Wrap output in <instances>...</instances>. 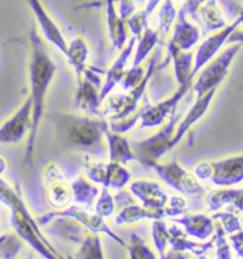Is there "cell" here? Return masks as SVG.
<instances>
[{"label":"cell","mask_w":243,"mask_h":259,"mask_svg":"<svg viewBox=\"0 0 243 259\" xmlns=\"http://www.w3.org/2000/svg\"><path fill=\"white\" fill-rule=\"evenodd\" d=\"M30 41V61H29V83H30L31 100V128L27 136V144L24 151V162L30 167L34 158L36 140L38 128L44 117L46 99L48 89L53 83V78L57 71V66L47 52L44 40L38 34L37 30L31 29L29 33Z\"/></svg>","instance_id":"1"},{"label":"cell","mask_w":243,"mask_h":259,"mask_svg":"<svg viewBox=\"0 0 243 259\" xmlns=\"http://www.w3.org/2000/svg\"><path fill=\"white\" fill-rule=\"evenodd\" d=\"M53 120L57 134L71 148L94 151L103 147L108 124L103 118H97V115L59 113Z\"/></svg>","instance_id":"2"},{"label":"cell","mask_w":243,"mask_h":259,"mask_svg":"<svg viewBox=\"0 0 243 259\" xmlns=\"http://www.w3.org/2000/svg\"><path fill=\"white\" fill-rule=\"evenodd\" d=\"M56 217H64V218L74 220L80 225H83L88 232L106 234L107 236L114 239L115 242H118L124 248L127 246V244L124 242V239H122L121 236L117 235L114 231L108 227V224L106 222V218L100 217L95 212L88 211V208H84V206L80 205H69L64 209H59V211H54V212H47L37 218L38 227H46L47 224L52 221L53 218H56Z\"/></svg>","instance_id":"3"},{"label":"cell","mask_w":243,"mask_h":259,"mask_svg":"<svg viewBox=\"0 0 243 259\" xmlns=\"http://www.w3.org/2000/svg\"><path fill=\"white\" fill-rule=\"evenodd\" d=\"M240 47H242L240 43L228 47L225 52L218 54L201 70L199 77L197 80H193V84H192V89L197 93L198 97H202L208 92L219 87V84L228 76L229 67L232 64V61L235 60L236 54L239 53Z\"/></svg>","instance_id":"4"},{"label":"cell","mask_w":243,"mask_h":259,"mask_svg":"<svg viewBox=\"0 0 243 259\" xmlns=\"http://www.w3.org/2000/svg\"><path fill=\"white\" fill-rule=\"evenodd\" d=\"M84 176L91 183L101 185L108 190H122L131 181V172L125 165L113 161H100L85 158L84 161Z\"/></svg>","instance_id":"5"},{"label":"cell","mask_w":243,"mask_h":259,"mask_svg":"<svg viewBox=\"0 0 243 259\" xmlns=\"http://www.w3.org/2000/svg\"><path fill=\"white\" fill-rule=\"evenodd\" d=\"M176 125H178V115L172 114L167 125L164 128H161L157 134H154L147 140L134 143L132 150L137 155V160L141 164H144L145 167H148L151 162L158 161L169 150H172L174 148L172 140L175 137Z\"/></svg>","instance_id":"6"},{"label":"cell","mask_w":243,"mask_h":259,"mask_svg":"<svg viewBox=\"0 0 243 259\" xmlns=\"http://www.w3.org/2000/svg\"><path fill=\"white\" fill-rule=\"evenodd\" d=\"M148 167L152 168L155 171V174L160 177L167 185H169L171 188H174L181 194H185V195H201V194H204V187L199 184L197 177L190 174L189 171H186L176 161H171V162L154 161Z\"/></svg>","instance_id":"7"},{"label":"cell","mask_w":243,"mask_h":259,"mask_svg":"<svg viewBox=\"0 0 243 259\" xmlns=\"http://www.w3.org/2000/svg\"><path fill=\"white\" fill-rule=\"evenodd\" d=\"M12 227L17 235L23 239V242L30 246L34 252H37L41 258L44 259H67L61 256L59 251L53 246V244L46 238L43 231L40 229L37 222L27 221L24 217L19 213H12L10 217ZM71 259V258H69Z\"/></svg>","instance_id":"8"},{"label":"cell","mask_w":243,"mask_h":259,"mask_svg":"<svg viewBox=\"0 0 243 259\" xmlns=\"http://www.w3.org/2000/svg\"><path fill=\"white\" fill-rule=\"evenodd\" d=\"M157 57L158 56L152 57L150 64H148V69L145 71L144 78L134 89H131L127 94H122V96H114V97H110V99L107 97V111L111 114L113 120H121V118L129 117V115L134 114L137 111L138 104H139L141 99L144 97L147 85H148L152 74L155 71Z\"/></svg>","instance_id":"9"},{"label":"cell","mask_w":243,"mask_h":259,"mask_svg":"<svg viewBox=\"0 0 243 259\" xmlns=\"http://www.w3.org/2000/svg\"><path fill=\"white\" fill-rule=\"evenodd\" d=\"M101 78L92 70H85L83 76L77 77V89L74 94V107L84 114L100 115L101 100Z\"/></svg>","instance_id":"10"},{"label":"cell","mask_w":243,"mask_h":259,"mask_svg":"<svg viewBox=\"0 0 243 259\" xmlns=\"http://www.w3.org/2000/svg\"><path fill=\"white\" fill-rule=\"evenodd\" d=\"M43 183L50 205L57 209H64L73 202V194L66 172L57 162H48L43 168Z\"/></svg>","instance_id":"11"},{"label":"cell","mask_w":243,"mask_h":259,"mask_svg":"<svg viewBox=\"0 0 243 259\" xmlns=\"http://www.w3.org/2000/svg\"><path fill=\"white\" fill-rule=\"evenodd\" d=\"M239 24H240V22L237 19H235L233 23L225 26L220 30L213 31L209 37H206L199 45L197 53H195V57H193V71H192L193 77L197 76L198 73L204 69L209 61L218 56L223 45L232 41V37L236 34V29H237Z\"/></svg>","instance_id":"12"},{"label":"cell","mask_w":243,"mask_h":259,"mask_svg":"<svg viewBox=\"0 0 243 259\" xmlns=\"http://www.w3.org/2000/svg\"><path fill=\"white\" fill-rule=\"evenodd\" d=\"M31 128V100L27 97L15 114L0 125V144L16 145L29 136Z\"/></svg>","instance_id":"13"},{"label":"cell","mask_w":243,"mask_h":259,"mask_svg":"<svg viewBox=\"0 0 243 259\" xmlns=\"http://www.w3.org/2000/svg\"><path fill=\"white\" fill-rule=\"evenodd\" d=\"M26 3L29 5L33 16L36 17L43 37L46 38L52 46L56 47L60 53L66 56L67 47H69V41L64 37L60 26L56 23V20L48 13V10L44 8L43 2L41 0H26Z\"/></svg>","instance_id":"14"},{"label":"cell","mask_w":243,"mask_h":259,"mask_svg":"<svg viewBox=\"0 0 243 259\" xmlns=\"http://www.w3.org/2000/svg\"><path fill=\"white\" fill-rule=\"evenodd\" d=\"M193 81L182 84L178 87V90L168 97L167 100H162L160 103L154 106H147L141 115V127L142 128H151V127H158L168 118V115H172L179 104V101L183 99V96L189 92Z\"/></svg>","instance_id":"15"},{"label":"cell","mask_w":243,"mask_h":259,"mask_svg":"<svg viewBox=\"0 0 243 259\" xmlns=\"http://www.w3.org/2000/svg\"><path fill=\"white\" fill-rule=\"evenodd\" d=\"M209 165H211L209 181L215 185L232 187L243 181V155L212 161L209 162Z\"/></svg>","instance_id":"16"},{"label":"cell","mask_w":243,"mask_h":259,"mask_svg":"<svg viewBox=\"0 0 243 259\" xmlns=\"http://www.w3.org/2000/svg\"><path fill=\"white\" fill-rule=\"evenodd\" d=\"M135 43H137V37L129 38L128 43L124 46L122 50H120V54L117 56V59L113 61V64L110 66V69L107 70L106 77H104V81L101 84V100L103 103L106 101V99L114 92V89L121 83L122 77L127 71V64H128L129 59H131V54L134 53V49H135Z\"/></svg>","instance_id":"17"},{"label":"cell","mask_w":243,"mask_h":259,"mask_svg":"<svg viewBox=\"0 0 243 259\" xmlns=\"http://www.w3.org/2000/svg\"><path fill=\"white\" fill-rule=\"evenodd\" d=\"M129 194L134 195L141 205L151 209H164L169 198L160 184L151 180H135L129 183Z\"/></svg>","instance_id":"18"},{"label":"cell","mask_w":243,"mask_h":259,"mask_svg":"<svg viewBox=\"0 0 243 259\" xmlns=\"http://www.w3.org/2000/svg\"><path fill=\"white\" fill-rule=\"evenodd\" d=\"M199 37H201L199 29L190 23L188 16L182 10H179L176 15V23L174 26L172 37L168 41L167 46L176 47L181 50H190L199 41Z\"/></svg>","instance_id":"19"},{"label":"cell","mask_w":243,"mask_h":259,"mask_svg":"<svg viewBox=\"0 0 243 259\" xmlns=\"http://www.w3.org/2000/svg\"><path fill=\"white\" fill-rule=\"evenodd\" d=\"M104 140L107 141V147H108L110 161L121 164V165H125L131 161H137V155L132 150V144L124 134L115 133L110 127H107Z\"/></svg>","instance_id":"20"},{"label":"cell","mask_w":243,"mask_h":259,"mask_svg":"<svg viewBox=\"0 0 243 259\" xmlns=\"http://www.w3.org/2000/svg\"><path fill=\"white\" fill-rule=\"evenodd\" d=\"M215 93H216V89L208 92L205 96H202V97H198L197 101H195V104L192 106V108L186 113V115H185L182 120L179 121V124L176 125L175 137L174 140H172V147L179 144L181 140L183 138V136L186 134V131H188L193 124H197V122L205 115V113L208 111V108L211 106V103H212L213 97H215Z\"/></svg>","instance_id":"21"},{"label":"cell","mask_w":243,"mask_h":259,"mask_svg":"<svg viewBox=\"0 0 243 259\" xmlns=\"http://www.w3.org/2000/svg\"><path fill=\"white\" fill-rule=\"evenodd\" d=\"M106 19L108 36L115 50H122L128 43V29L127 23L121 19L118 10L115 8V0H106Z\"/></svg>","instance_id":"22"},{"label":"cell","mask_w":243,"mask_h":259,"mask_svg":"<svg viewBox=\"0 0 243 259\" xmlns=\"http://www.w3.org/2000/svg\"><path fill=\"white\" fill-rule=\"evenodd\" d=\"M165 213L164 209H151L144 205H137V204H129V205L122 206L115 215L114 222L117 225H129L135 222L144 221V220H164Z\"/></svg>","instance_id":"23"},{"label":"cell","mask_w":243,"mask_h":259,"mask_svg":"<svg viewBox=\"0 0 243 259\" xmlns=\"http://www.w3.org/2000/svg\"><path fill=\"white\" fill-rule=\"evenodd\" d=\"M178 225H182L186 235L205 241L213 234V221L205 213H190L183 215L182 218L174 220Z\"/></svg>","instance_id":"24"},{"label":"cell","mask_w":243,"mask_h":259,"mask_svg":"<svg viewBox=\"0 0 243 259\" xmlns=\"http://www.w3.org/2000/svg\"><path fill=\"white\" fill-rule=\"evenodd\" d=\"M167 49L174 63L175 78L178 84L182 85L188 81H193V54L190 53V50H181L172 46H167Z\"/></svg>","instance_id":"25"},{"label":"cell","mask_w":243,"mask_h":259,"mask_svg":"<svg viewBox=\"0 0 243 259\" xmlns=\"http://www.w3.org/2000/svg\"><path fill=\"white\" fill-rule=\"evenodd\" d=\"M88 57H90V46L83 36H77L73 40H70L66 59L73 67L77 77L83 76L84 71L88 69L87 67Z\"/></svg>","instance_id":"26"},{"label":"cell","mask_w":243,"mask_h":259,"mask_svg":"<svg viewBox=\"0 0 243 259\" xmlns=\"http://www.w3.org/2000/svg\"><path fill=\"white\" fill-rule=\"evenodd\" d=\"M70 187L73 194V202L84 208H91L100 194L99 187L85 176H77L70 183Z\"/></svg>","instance_id":"27"},{"label":"cell","mask_w":243,"mask_h":259,"mask_svg":"<svg viewBox=\"0 0 243 259\" xmlns=\"http://www.w3.org/2000/svg\"><path fill=\"white\" fill-rule=\"evenodd\" d=\"M0 202H3L12 211V213H19L24 217L27 221L37 222V220L31 215L30 209L27 208L22 195L0 177Z\"/></svg>","instance_id":"28"},{"label":"cell","mask_w":243,"mask_h":259,"mask_svg":"<svg viewBox=\"0 0 243 259\" xmlns=\"http://www.w3.org/2000/svg\"><path fill=\"white\" fill-rule=\"evenodd\" d=\"M47 225L53 227V232L56 235L74 244H80L84 239V236L87 235L85 232L87 229L84 228L83 225H80L74 220L64 218V217H56Z\"/></svg>","instance_id":"29"},{"label":"cell","mask_w":243,"mask_h":259,"mask_svg":"<svg viewBox=\"0 0 243 259\" xmlns=\"http://www.w3.org/2000/svg\"><path fill=\"white\" fill-rule=\"evenodd\" d=\"M169 245L175 251L192 252L195 255H202L212 248L213 242H208V244L192 242L188 239L186 232L183 229L179 228L178 225H172V227H169Z\"/></svg>","instance_id":"30"},{"label":"cell","mask_w":243,"mask_h":259,"mask_svg":"<svg viewBox=\"0 0 243 259\" xmlns=\"http://www.w3.org/2000/svg\"><path fill=\"white\" fill-rule=\"evenodd\" d=\"M198 19H201L205 26V33L216 31L223 29L226 24V20L222 15V10L216 0H205L198 10Z\"/></svg>","instance_id":"31"},{"label":"cell","mask_w":243,"mask_h":259,"mask_svg":"<svg viewBox=\"0 0 243 259\" xmlns=\"http://www.w3.org/2000/svg\"><path fill=\"white\" fill-rule=\"evenodd\" d=\"M230 204L243 212V188L242 190H220L206 197V205L209 209L216 211L220 206Z\"/></svg>","instance_id":"32"},{"label":"cell","mask_w":243,"mask_h":259,"mask_svg":"<svg viewBox=\"0 0 243 259\" xmlns=\"http://www.w3.org/2000/svg\"><path fill=\"white\" fill-rule=\"evenodd\" d=\"M158 43V31L154 30L151 27H147L142 34L137 38V46L134 49V60H132V67L141 66L142 61L151 54L154 47Z\"/></svg>","instance_id":"33"},{"label":"cell","mask_w":243,"mask_h":259,"mask_svg":"<svg viewBox=\"0 0 243 259\" xmlns=\"http://www.w3.org/2000/svg\"><path fill=\"white\" fill-rule=\"evenodd\" d=\"M78 245L80 248L77 251V259H106L100 234L87 232V235L84 236V239Z\"/></svg>","instance_id":"34"},{"label":"cell","mask_w":243,"mask_h":259,"mask_svg":"<svg viewBox=\"0 0 243 259\" xmlns=\"http://www.w3.org/2000/svg\"><path fill=\"white\" fill-rule=\"evenodd\" d=\"M128 249L129 259H158L151 248L145 244L141 236L132 232L129 236V244L125 246Z\"/></svg>","instance_id":"35"},{"label":"cell","mask_w":243,"mask_h":259,"mask_svg":"<svg viewBox=\"0 0 243 259\" xmlns=\"http://www.w3.org/2000/svg\"><path fill=\"white\" fill-rule=\"evenodd\" d=\"M152 241L160 253V258H162L169 244V227L164 222V220L152 221Z\"/></svg>","instance_id":"36"},{"label":"cell","mask_w":243,"mask_h":259,"mask_svg":"<svg viewBox=\"0 0 243 259\" xmlns=\"http://www.w3.org/2000/svg\"><path fill=\"white\" fill-rule=\"evenodd\" d=\"M23 249V239L15 234H6L3 242L0 244V259H16Z\"/></svg>","instance_id":"37"},{"label":"cell","mask_w":243,"mask_h":259,"mask_svg":"<svg viewBox=\"0 0 243 259\" xmlns=\"http://www.w3.org/2000/svg\"><path fill=\"white\" fill-rule=\"evenodd\" d=\"M115 211V198L113 194L110 192L108 188H103L100 190V194L95 202H94V212L103 217V218H108L111 217Z\"/></svg>","instance_id":"38"},{"label":"cell","mask_w":243,"mask_h":259,"mask_svg":"<svg viewBox=\"0 0 243 259\" xmlns=\"http://www.w3.org/2000/svg\"><path fill=\"white\" fill-rule=\"evenodd\" d=\"M160 13H158V27L162 33H168L171 26L176 20V9L174 6V0H162L161 2Z\"/></svg>","instance_id":"39"},{"label":"cell","mask_w":243,"mask_h":259,"mask_svg":"<svg viewBox=\"0 0 243 259\" xmlns=\"http://www.w3.org/2000/svg\"><path fill=\"white\" fill-rule=\"evenodd\" d=\"M148 19H150V15L145 10L134 12L127 20V29L132 33L134 37L138 38L142 34V31L148 27Z\"/></svg>","instance_id":"40"},{"label":"cell","mask_w":243,"mask_h":259,"mask_svg":"<svg viewBox=\"0 0 243 259\" xmlns=\"http://www.w3.org/2000/svg\"><path fill=\"white\" fill-rule=\"evenodd\" d=\"M145 71H147V70H144L142 66H137V67H132V66H131V69L125 71V74L122 77L121 83H120L122 90L129 92L131 89H134V87L144 78Z\"/></svg>","instance_id":"41"},{"label":"cell","mask_w":243,"mask_h":259,"mask_svg":"<svg viewBox=\"0 0 243 259\" xmlns=\"http://www.w3.org/2000/svg\"><path fill=\"white\" fill-rule=\"evenodd\" d=\"M213 218H218L222 224V227H223V231L226 234H230V235L243 229L242 222L233 212H218L213 215Z\"/></svg>","instance_id":"42"},{"label":"cell","mask_w":243,"mask_h":259,"mask_svg":"<svg viewBox=\"0 0 243 259\" xmlns=\"http://www.w3.org/2000/svg\"><path fill=\"white\" fill-rule=\"evenodd\" d=\"M186 211V201L182 197H171L168 198L167 205L164 206V213L169 218L181 217Z\"/></svg>","instance_id":"43"},{"label":"cell","mask_w":243,"mask_h":259,"mask_svg":"<svg viewBox=\"0 0 243 259\" xmlns=\"http://www.w3.org/2000/svg\"><path fill=\"white\" fill-rule=\"evenodd\" d=\"M215 245H216V259H232L230 248H229L228 241L225 238V231L222 227L216 228Z\"/></svg>","instance_id":"44"},{"label":"cell","mask_w":243,"mask_h":259,"mask_svg":"<svg viewBox=\"0 0 243 259\" xmlns=\"http://www.w3.org/2000/svg\"><path fill=\"white\" fill-rule=\"evenodd\" d=\"M205 0H186L185 3H183L182 10L185 15L188 16V17H192L195 22H199V19H198V10H199V6L204 3Z\"/></svg>","instance_id":"45"},{"label":"cell","mask_w":243,"mask_h":259,"mask_svg":"<svg viewBox=\"0 0 243 259\" xmlns=\"http://www.w3.org/2000/svg\"><path fill=\"white\" fill-rule=\"evenodd\" d=\"M230 242L233 245L236 253L243 259V229L230 235Z\"/></svg>","instance_id":"46"},{"label":"cell","mask_w":243,"mask_h":259,"mask_svg":"<svg viewBox=\"0 0 243 259\" xmlns=\"http://www.w3.org/2000/svg\"><path fill=\"white\" fill-rule=\"evenodd\" d=\"M161 259H188V252L171 249V251L168 252V253H165Z\"/></svg>","instance_id":"47"},{"label":"cell","mask_w":243,"mask_h":259,"mask_svg":"<svg viewBox=\"0 0 243 259\" xmlns=\"http://www.w3.org/2000/svg\"><path fill=\"white\" fill-rule=\"evenodd\" d=\"M225 9H226L229 13L233 16L235 19H237V20L240 22V24L243 26V8L242 6H237L236 9H232V8H229V6H225Z\"/></svg>","instance_id":"48"},{"label":"cell","mask_w":243,"mask_h":259,"mask_svg":"<svg viewBox=\"0 0 243 259\" xmlns=\"http://www.w3.org/2000/svg\"><path fill=\"white\" fill-rule=\"evenodd\" d=\"M161 2H162V0H147V6H145L144 10L148 13V15L151 16L152 12L160 6Z\"/></svg>","instance_id":"49"},{"label":"cell","mask_w":243,"mask_h":259,"mask_svg":"<svg viewBox=\"0 0 243 259\" xmlns=\"http://www.w3.org/2000/svg\"><path fill=\"white\" fill-rule=\"evenodd\" d=\"M6 171H8V161H6L5 157H2V155H0V176H2V174H5Z\"/></svg>","instance_id":"50"},{"label":"cell","mask_w":243,"mask_h":259,"mask_svg":"<svg viewBox=\"0 0 243 259\" xmlns=\"http://www.w3.org/2000/svg\"><path fill=\"white\" fill-rule=\"evenodd\" d=\"M197 259H209V258L206 256V253H202V255H198Z\"/></svg>","instance_id":"51"},{"label":"cell","mask_w":243,"mask_h":259,"mask_svg":"<svg viewBox=\"0 0 243 259\" xmlns=\"http://www.w3.org/2000/svg\"><path fill=\"white\" fill-rule=\"evenodd\" d=\"M3 239H5V235H2V236H0V244H2V242H3Z\"/></svg>","instance_id":"52"}]
</instances>
